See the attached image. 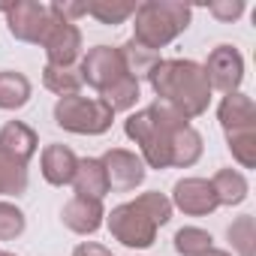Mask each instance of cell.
Instances as JSON below:
<instances>
[{"label":"cell","mask_w":256,"mask_h":256,"mask_svg":"<svg viewBox=\"0 0 256 256\" xmlns=\"http://www.w3.org/2000/svg\"><path fill=\"white\" fill-rule=\"evenodd\" d=\"M169 220H172V202H169V196H163L157 190L142 193L133 202L112 208V214L106 217L114 241H120L124 247H136V250L151 247L157 238V229L166 226Z\"/></svg>","instance_id":"3957f363"},{"label":"cell","mask_w":256,"mask_h":256,"mask_svg":"<svg viewBox=\"0 0 256 256\" xmlns=\"http://www.w3.org/2000/svg\"><path fill=\"white\" fill-rule=\"evenodd\" d=\"M114 120V112L100 96H60L54 106V124L76 136H102Z\"/></svg>","instance_id":"8992f818"},{"label":"cell","mask_w":256,"mask_h":256,"mask_svg":"<svg viewBox=\"0 0 256 256\" xmlns=\"http://www.w3.org/2000/svg\"><path fill=\"white\" fill-rule=\"evenodd\" d=\"M78 169V157L66 148V145H48L42 151V178L52 187H66L72 184Z\"/></svg>","instance_id":"9a60e30c"},{"label":"cell","mask_w":256,"mask_h":256,"mask_svg":"<svg viewBox=\"0 0 256 256\" xmlns=\"http://www.w3.org/2000/svg\"><path fill=\"white\" fill-rule=\"evenodd\" d=\"M42 84H46L52 94H58V96H76L84 82H82V76H78L76 66H52V64H46V70H42Z\"/></svg>","instance_id":"ffe728a7"},{"label":"cell","mask_w":256,"mask_h":256,"mask_svg":"<svg viewBox=\"0 0 256 256\" xmlns=\"http://www.w3.org/2000/svg\"><path fill=\"white\" fill-rule=\"evenodd\" d=\"M28 220H24V211L16 208L12 202H0V241H10V238H18L24 232Z\"/></svg>","instance_id":"484cf974"},{"label":"cell","mask_w":256,"mask_h":256,"mask_svg":"<svg viewBox=\"0 0 256 256\" xmlns=\"http://www.w3.org/2000/svg\"><path fill=\"white\" fill-rule=\"evenodd\" d=\"M208 12L217 22H235L244 12V0H214V4H208Z\"/></svg>","instance_id":"4316f807"},{"label":"cell","mask_w":256,"mask_h":256,"mask_svg":"<svg viewBox=\"0 0 256 256\" xmlns=\"http://www.w3.org/2000/svg\"><path fill=\"white\" fill-rule=\"evenodd\" d=\"M78 76L82 82H88L96 94L108 90L114 82H120L124 76H130L120 60V52L112 48V46H96L90 48L84 58H82V66H78Z\"/></svg>","instance_id":"52a82bcc"},{"label":"cell","mask_w":256,"mask_h":256,"mask_svg":"<svg viewBox=\"0 0 256 256\" xmlns=\"http://www.w3.org/2000/svg\"><path fill=\"white\" fill-rule=\"evenodd\" d=\"M136 24H133V42H139L148 52H157L178 40L190 28L193 10L175 0H145L136 6Z\"/></svg>","instance_id":"277c9868"},{"label":"cell","mask_w":256,"mask_h":256,"mask_svg":"<svg viewBox=\"0 0 256 256\" xmlns=\"http://www.w3.org/2000/svg\"><path fill=\"white\" fill-rule=\"evenodd\" d=\"M118 52H120V60H124L126 72H130L136 82H139V78H148L151 70L160 64V54H157V52H148V48H142V46L133 42V40H126Z\"/></svg>","instance_id":"d6986e66"},{"label":"cell","mask_w":256,"mask_h":256,"mask_svg":"<svg viewBox=\"0 0 256 256\" xmlns=\"http://www.w3.org/2000/svg\"><path fill=\"white\" fill-rule=\"evenodd\" d=\"M72 256H114L108 247H102V244H96V241H84V244H78L76 250H72Z\"/></svg>","instance_id":"f1b7e54d"},{"label":"cell","mask_w":256,"mask_h":256,"mask_svg":"<svg viewBox=\"0 0 256 256\" xmlns=\"http://www.w3.org/2000/svg\"><path fill=\"white\" fill-rule=\"evenodd\" d=\"M28 100H30L28 76H22L16 70H4V72H0V108H4V112H16V108L28 106Z\"/></svg>","instance_id":"e0dca14e"},{"label":"cell","mask_w":256,"mask_h":256,"mask_svg":"<svg viewBox=\"0 0 256 256\" xmlns=\"http://www.w3.org/2000/svg\"><path fill=\"white\" fill-rule=\"evenodd\" d=\"M172 208L190 214V217H205L211 211L220 208L217 202V193L211 187V181L205 178H181L175 187H172Z\"/></svg>","instance_id":"7c38bea8"},{"label":"cell","mask_w":256,"mask_h":256,"mask_svg":"<svg viewBox=\"0 0 256 256\" xmlns=\"http://www.w3.org/2000/svg\"><path fill=\"white\" fill-rule=\"evenodd\" d=\"M72 187H76V196L100 199V202H102V196L108 193V181H106V169H102L100 157H84V160H78Z\"/></svg>","instance_id":"2e32d148"},{"label":"cell","mask_w":256,"mask_h":256,"mask_svg":"<svg viewBox=\"0 0 256 256\" xmlns=\"http://www.w3.org/2000/svg\"><path fill=\"white\" fill-rule=\"evenodd\" d=\"M36 145L40 139L24 120H6L4 130H0V154L10 160H18L28 166V160L36 154Z\"/></svg>","instance_id":"5bb4252c"},{"label":"cell","mask_w":256,"mask_h":256,"mask_svg":"<svg viewBox=\"0 0 256 256\" xmlns=\"http://www.w3.org/2000/svg\"><path fill=\"white\" fill-rule=\"evenodd\" d=\"M102 169H106V181L108 190L114 193H130L145 181V163L139 154L126 151V148H112L100 157Z\"/></svg>","instance_id":"30bf717a"},{"label":"cell","mask_w":256,"mask_h":256,"mask_svg":"<svg viewBox=\"0 0 256 256\" xmlns=\"http://www.w3.org/2000/svg\"><path fill=\"white\" fill-rule=\"evenodd\" d=\"M88 16H94L100 24H124L136 12V4L130 0H84Z\"/></svg>","instance_id":"44dd1931"},{"label":"cell","mask_w":256,"mask_h":256,"mask_svg":"<svg viewBox=\"0 0 256 256\" xmlns=\"http://www.w3.org/2000/svg\"><path fill=\"white\" fill-rule=\"evenodd\" d=\"M211 187H214L220 205H241L247 199V190H250L247 187V178L238 169H220L211 178Z\"/></svg>","instance_id":"ac0fdd59"},{"label":"cell","mask_w":256,"mask_h":256,"mask_svg":"<svg viewBox=\"0 0 256 256\" xmlns=\"http://www.w3.org/2000/svg\"><path fill=\"white\" fill-rule=\"evenodd\" d=\"M157 102L169 106L181 118L193 120L208 112L211 102V84L205 78V70L196 60H160L148 76Z\"/></svg>","instance_id":"6da1fadb"},{"label":"cell","mask_w":256,"mask_h":256,"mask_svg":"<svg viewBox=\"0 0 256 256\" xmlns=\"http://www.w3.org/2000/svg\"><path fill=\"white\" fill-rule=\"evenodd\" d=\"M52 12V10H48ZM48 54V64L52 66H72L78 58H82V30L72 24V22H64L52 12V22H48V30L40 42Z\"/></svg>","instance_id":"9c48e42d"},{"label":"cell","mask_w":256,"mask_h":256,"mask_svg":"<svg viewBox=\"0 0 256 256\" xmlns=\"http://www.w3.org/2000/svg\"><path fill=\"white\" fill-rule=\"evenodd\" d=\"M229 241L238 256H256V220L250 214L238 217L229 226Z\"/></svg>","instance_id":"d4e9b609"},{"label":"cell","mask_w":256,"mask_h":256,"mask_svg":"<svg viewBox=\"0 0 256 256\" xmlns=\"http://www.w3.org/2000/svg\"><path fill=\"white\" fill-rule=\"evenodd\" d=\"M217 118H220V126L226 133L232 157L244 169H253L256 166V102L238 90L226 94L220 108H217Z\"/></svg>","instance_id":"5b68a950"},{"label":"cell","mask_w":256,"mask_h":256,"mask_svg":"<svg viewBox=\"0 0 256 256\" xmlns=\"http://www.w3.org/2000/svg\"><path fill=\"white\" fill-rule=\"evenodd\" d=\"M28 190V166L0 154V193L22 196Z\"/></svg>","instance_id":"603a6c76"},{"label":"cell","mask_w":256,"mask_h":256,"mask_svg":"<svg viewBox=\"0 0 256 256\" xmlns=\"http://www.w3.org/2000/svg\"><path fill=\"white\" fill-rule=\"evenodd\" d=\"M205 78L211 84V90H223V94H235L241 78H244V58L235 46H217L208 60H205Z\"/></svg>","instance_id":"8fae6325"},{"label":"cell","mask_w":256,"mask_h":256,"mask_svg":"<svg viewBox=\"0 0 256 256\" xmlns=\"http://www.w3.org/2000/svg\"><path fill=\"white\" fill-rule=\"evenodd\" d=\"M48 10H52L58 18H64V22H72V24H76V18L88 16L84 0H82V4H76V0H54V4H48Z\"/></svg>","instance_id":"83f0119b"},{"label":"cell","mask_w":256,"mask_h":256,"mask_svg":"<svg viewBox=\"0 0 256 256\" xmlns=\"http://www.w3.org/2000/svg\"><path fill=\"white\" fill-rule=\"evenodd\" d=\"M0 256H16V253H10V250H0Z\"/></svg>","instance_id":"4dcf8cb0"},{"label":"cell","mask_w":256,"mask_h":256,"mask_svg":"<svg viewBox=\"0 0 256 256\" xmlns=\"http://www.w3.org/2000/svg\"><path fill=\"white\" fill-rule=\"evenodd\" d=\"M202 256H232L229 250H217V247H211V250H205Z\"/></svg>","instance_id":"f546056e"},{"label":"cell","mask_w":256,"mask_h":256,"mask_svg":"<svg viewBox=\"0 0 256 256\" xmlns=\"http://www.w3.org/2000/svg\"><path fill=\"white\" fill-rule=\"evenodd\" d=\"M211 247H214L211 232H205V229H199V226H184V229L175 232V250H178L181 256H202V253L211 250Z\"/></svg>","instance_id":"cb8c5ba5"},{"label":"cell","mask_w":256,"mask_h":256,"mask_svg":"<svg viewBox=\"0 0 256 256\" xmlns=\"http://www.w3.org/2000/svg\"><path fill=\"white\" fill-rule=\"evenodd\" d=\"M100 100L112 108V112H126V108H133L139 102V82L133 76H124L120 82H114L108 90L100 94Z\"/></svg>","instance_id":"7402d4cb"},{"label":"cell","mask_w":256,"mask_h":256,"mask_svg":"<svg viewBox=\"0 0 256 256\" xmlns=\"http://www.w3.org/2000/svg\"><path fill=\"white\" fill-rule=\"evenodd\" d=\"M48 22H52V12L40 0H18V4H10V10H6V28L22 42L40 46L48 30Z\"/></svg>","instance_id":"ba28073f"},{"label":"cell","mask_w":256,"mask_h":256,"mask_svg":"<svg viewBox=\"0 0 256 256\" xmlns=\"http://www.w3.org/2000/svg\"><path fill=\"white\" fill-rule=\"evenodd\" d=\"M102 217H106L102 202L100 199H84V196H72L60 211L64 226L76 235H94L102 226Z\"/></svg>","instance_id":"4fadbf2b"},{"label":"cell","mask_w":256,"mask_h":256,"mask_svg":"<svg viewBox=\"0 0 256 256\" xmlns=\"http://www.w3.org/2000/svg\"><path fill=\"white\" fill-rule=\"evenodd\" d=\"M187 124L190 120L181 118L178 112H172L169 106L154 102V106H148V108L126 118L124 133L142 148V163H148L151 169H169L175 139Z\"/></svg>","instance_id":"7a4b0ae2"}]
</instances>
